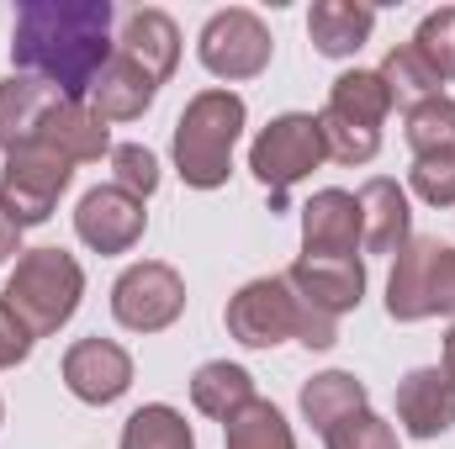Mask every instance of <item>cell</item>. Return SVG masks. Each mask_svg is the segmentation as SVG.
Instances as JSON below:
<instances>
[{"label": "cell", "instance_id": "cell-7", "mask_svg": "<svg viewBox=\"0 0 455 449\" xmlns=\"http://www.w3.org/2000/svg\"><path fill=\"white\" fill-rule=\"evenodd\" d=\"M69 159H59L53 148H21V154H11L5 159V169H0V212L11 217L16 227H37L53 217V207H59V196L69 191Z\"/></svg>", "mask_w": 455, "mask_h": 449}, {"label": "cell", "instance_id": "cell-11", "mask_svg": "<svg viewBox=\"0 0 455 449\" xmlns=\"http://www.w3.org/2000/svg\"><path fill=\"white\" fill-rule=\"evenodd\" d=\"M64 386L80 402L107 407V402H116L132 386V354L122 343H112V338H80L64 354Z\"/></svg>", "mask_w": 455, "mask_h": 449}, {"label": "cell", "instance_id": "cell-14", "mask_svg": "<svg viewBox=\"0 0 455 449\" xmlns=\"http://www.w3.org/2000/svg\"><path fill=\"white\" fill-rule=\"evenodd\" d=\"M355 243H360V201L349 191H318L302 207L307 259H355Z\"/></svg>", "mask_w": 455, "mask_h": 449}, {"label": "cell", "instance_id": "cell-6", "mask_svg": "<svg viewBox=\"0 0 455 449\" xmlns=\"http://www.w3.org/2000/svg\"><path fill=\"white\" fill-rule=\"evenodd\" d=\"M323 159H329V148H323L318 116H307V112L275 116V122L254 138V148H249V169H254L259 185L270 191V212H286V191H291L297 180H307Z\"/></svg>", "mask_w": 455, "mask_h": 449}, {"label": "cell", "instance_id": "cell-23", "mask_svg": "<svg viewBox=\"0 0 455 449\" xmlns=\"http://www.w3.org/2000/svg\"><path fill=\"white\" fill-rule=\"evenodd\" d=\"M323 112L344 116V122H355V127H376V132H381V122H387V112H392V96H387L381 75H371V69H349V75L334 80Z\"/></svg>", "mask_w": 455, "mask_h": 449}, {"label": "cell", "instance_id": "cell-9", "mask_svg": "<svg viewBox=\"0 0 455 449\" xmlns=\"http://www.w3.org/2000/svg\"><path fill=\"white\" fill-rule=\"evenodd\" d=\"M202 64L218 75V80H254V75H265V64H270V27L254 16V11H243V5H233V11H218L207 27H202Z\"/></svg>", "mask_w": 455, "mask_h": 449}, {"label": "cell", "instance_id": "cell-15", "mask_svg": "<svg viewBox=\"0 0 455 449\" xmlns=\"http://www.w3.org/2000/svg\"><path fill=\"white\" fill-rule=\"evenodd\" d=\"M59 101H64V96H59L53 85L32 80V75L0 80V148H5V159L21 154V148H37L43 122H48V112H53Z\"/></svg>", "mask_w": 455, "mask_h": 449}, {"label": "cell", "instance_id": "cell-1", "mask_svg": "<svg viewBox=\"0 0 455 449\" xmlns=\"http://www.w3.org/2000/svg\"><path fill=\"white\" fill-rule=\"evenodd\" d=\"M11 59L21 75L53 85L64 101H91L112 64V0H32L16 11Z\"/></svg>", "mask_w": 455, "mask_h": 449}, {"label": "cell", "instance_id": "cell-24", "mask_svg": "<svg viewBox=\"0 0 455 449\" xmlns=\"http://www.w3.org/2000/svg\"><path fill=\"white\" fill-rule=\"evenodd\" d=\"M376 75H381V85H387L392 106H408V112H413V106H424V101H435V96H440V85H445V80L419 59V48H413V43L392 48V53L381 59V69H376Z\"/></svg>", "mask_w": 455, "mask_h": 449}, {"label": "cell", "instance_id": "cell-3", "mask_svg": "<svg viewBox=\"0 0 455 449\" xmlns=\"http://www.w3.org/2000/svg\"><path fill=\"white\" fill-rule=\"evenodd\" d=\"M243 101L233 91H202L175 122V169L196 191H218L233 175V143L243 132Z\"/></svg>", "mask_w": 455, "mask_h": 449}, {"label": "cell", "instance_id": "cell-28", "mask_svg": "<svg viewBox=\"0 0 455 449\" xmlns=\"http://www.w3.org/2000/svg\"><path fill=\"white\" fill-rule=\"evenodd\" d=\"M413 48H419V59H424L440 80H455V5H440V11H429V16L419 21Z\"/></svg>", "mask_w": 455, "mask_h": 449}, {"label": "cell", "instance_id": "cell-29", "mask_svg": "<svg viewBox=\"0 0 455 449\" xmlns=\"http://www.w3.org/2000/svg\"><path fill=\"white\" fill-rule=\"evenodd\" d=\"M318 132H323L329 159H339V164H371L381 154V132L376 127H355V122H344L334 112L318 116Z\"/></svg>", "mask_w": 455, "mask_h": 449}, {"label": "cell", "instance_id": "cell-8", "mask_svg": "<svg viewBox=\"0 0 455 449\" xmlns=\"http://www.w3.org/2000/svg\"><path fill=\"white\" fill-rule=\"evenodd\" d=\"M112 312H116V323L132 328V334H159V328H170L186 312V280L170 264L143 259V264H132V270L116 275Z\"/></svg>", "mask_w": 455, "mask_h": 449}, {"label": "cell", "instance_id": "cell-18", "mask_svg": "<svg viewBox=\"0 0 455 449\" xmlns=\"http://www.w3.org/2000/svg\"><path fill=\"white\" fill-rule=\"evenodd\" d=\"M37 143L53 148V154L69 159V164H91V159L112 154V127L91 112L85 101H59V106L48 112V122H43V138H37Z\"/></svg>", "mask_w": 455, "mask_h": 449}, {"label": "cell", "instance_id": "cell-30", "mask_svg": "<svg viewBox=\"0 0 455 449\" xmlns=\"http://www.w3.org/2000/svg\"><path fill=\"white\" fill-rule=\"evenodd\" d=\"M112 185L116 191H127V196H154L159 191V159L143 148V143H116L112 148Z\"/></svg>", "mask_w": 455, "mask_h": 449}, {"label": "cell", "instance_id": "cell-34", "mask_svg": "<svg viewBox=\"0 0 455 449\" xmlns=\"http://www.w3.org/2000/svg\"><path fill=\"white\" fill-rule=\"evenodd\" d=\"M11 254H21V227H16L11 217H5V212H0V264H5Z\"/></svg>", "mask_w": 455, "mask_h": 449}, {"label": "cell", "instance_id": "cell-31", "mask_svg": "<svg viewBox=\"0 0 455 449\" xmlns=\"http://www.w3.org/2000/svg\"><path fill=\"white\" fill-rule=\"evenodd\" d=\"M413 191H419L429 207H455V154L413 159Z\"/></svg>", "mask_w": 455, "mask_h": 449}, {"label": "cell", "instance_id": "cell-27", "mask_svg": "<svg viewBox=\"0 0 455 449\" xmlns=\"http://www.w3.org/2000/svg\"><path fill=\"white\" fill-rule=\"evenodd\" d=\"M408 148L419 159L455 154V101L451 96H435V101H424V106L408 112Z\"/></svg>", "mask_w": 455, "mask_h": 449}, {"label": "cell", "instance_id": "cell-35", "mask_svg": "<svg viewBox=\"0 0 455 449\" xmlns=\"http://www.w3.org/2000/svg\"><path fill=\"white\" fill-rule=\"evenodd\" d=\"M445 370H451V375H455V328H451V334H445Z\"/></svg>", "mask_w": 455, "mask_h": 449}, {"label": "cell", "instance_id": "cell-10", "mask_svg": "<svg viewBox=\"0 0 455 449\" xmlns=\"http://www.w3.org/2000/svg\"><path fill=\"white\" fill-rule=\"evenodd\" d=\"M143 227H148L143 201L127 196V191H116V185L85 191V201H80V212H75L80 243H91L96 254H127V248L143 238Z\"/></svg>", "mask_w": 455, "mask_h": 449}, {"label": "cell", "instance_id": "cell-19", "mask_svg": "<svg viewBox=\"0 0 455 449\" xmlns=\"http://www.w3.org/2000/svg\"><path fill=\"white\" fill-rule=\"evenodd\" d=\"M371 27H376V11L360 5V0H318L307 11V37L329 59H349L355 48H365Z\"/></svg>", "mask_w": 455, "mask_h": 449}, {"label": "cell", "instance_id": "cell-22", "mask_svg": "<svg viewBox=\"0 0 455 449\" xmlns=\"http://www.w3.org/2000/svg\"><path fill=\"white\" fill-rule=\"evenodd\" d=\"M191 402H196V413H207V418L228 423L233 413H243V407L254 402V375H249L243 365L207 359V365L191 375Z\"/></svg>", "mask_w": 455, "mask_h": 449}, {"label": "cell", "instance_id": "cell-16", "mask_svg": "<svg viewBox=\"0 0 455 449\" xmlns=\"http://www.w3.org/2000/svg\"><path fill=\"white\" fill-rule=\"evenodd\" d=\"M116 53H122L138 75H148L154 85H164V80L175 75V64H180V27H175L164 11H132V16L122 21Z\"/></svg>", "mask_w": 455, "mask_h": 449}, {"label": "cell", "instance_id": "cell-17", "mask_svg": "<svg viewBox=\"0 0 455 449\" xmlns=\"http://www.w3.org/2000/svg\"><path fill=\"white\" fill-rule=\"evenodd\" d=\"M360 243L371 248V254H397L413 232V212H408V191L397 185V180H387V175H376V180H365L360 185Z\"/></svg>", "mask_w": 455, "mask_h": 449}, {"label": "cell", "instance_id": "cell-21", "mask_svg": "<svg viewBox=\"0 0 455 449\" xmlns=\"http://www.w3.org/2000/svg\"><path fill=\"white\" fill-rule=\"evenodd\" d=\"M365 413V381H355L349 370H323L302 386V418L318 434H334L339 423Z\"/></svg>", "mask_w": 455, "mask_h": 449}, {"label": "cell", "instance_id": "cell-12", "mask_svg": "<svg viewBox=\"0 0 455 449\" xmlns=\"http://www.w3.org/2000/svg\"><path fill=\"white\" fill-rule=\"evenodd\" d=\"M397 423L413 439H440L455 429V375L445 365H424L397 381Z\"/></svg>", "mask_w": 455, "mask_h": 449}, {"label": "cell", "instance_id": "cell-32", "mask_svg": "<svg viewBox=\"0 0 455 449\" xmlns=\"http://www.w3.org/2000/svg\"><path fill=\"white\" fill-rule=\"evenodd\" d=\"M329 449H397V434L376 413H360V418H349L329 434Z\"/></svg>", "mask_w": 455, "mask_h": 449}, {"label": "cell", "instance_id": "cell-2", "mask_svg": "<svg viewBox=\"0 0 455 449\" xmlns=\"http://www.w3.org/2000/svg\"><path fill=\"white\" fill-rule=\"evenodd\" d=\"M228 334L238 343H249V349H275L286 338H297L307 349H334L339 343V323L313 312L286 286V275H265V280H249L228 302Z\"/></svg>", "mask_w": 455, "mask_h": 449}, {"label": "cell", "instance_id": "cell-20", "mask_svg": "<svg viewBox=\"0 0 455 449\" xmlns=\"http://www.w3.org/2000/svg\"><path fill=\"white\" fill-rule=\"evenodd\" d=\"M154 96H159V85L148 75H138L122 53H112V64L91 85V112L101 116V122H132V116H143L154 106Z\"/></svg>", "mask_w": 455, "mask_h": 449}, {"label": "cell", "instance_id": "cell-4", "mask_svg": "<svg viewBox=\"0 0 455 449\" xmlns=\"http://www.w3.org/2000/svg\"><path fill=\"white\" fill-rule=\"evenodd\" d=\"M80 296H85V270L75 264V254H64V248H27L16 259L0 302L21 318V328L32 338H48L75 318Z\"/></svg>", "mask_w": 455, "mask_h": 449}, {"label": "cell", "instance_id": "cell-5", "mask_svg": "<svg viewBox=\"0 0 455 449\" xmlns=\"http://www.w3.org/2000/svg\"><path fill=\"white\" fill-rule=\"evenodd\" d=\"M392 280H387V312L397 323H424V318H455V248L440 238H408L392 254Z\"/></svg>", "mask_w": 455, "mask_h": 449}, {"label": "cell", "instance_id": "cell-13", "mask_svg": "<svg viewBox=\"0 0 455 449\" xmlns=\"http://www.w3.org/2000/svg\"><path fill=\"white\" fill-rule=\"evenodd\" d=\"M286 286L323 318L339 323V312H355L365 296V264L360 259H297L286 270Z\"/></svg>", "mask_w": 455, "mask_h": 449}, {"label": "cell", "instance_id": "cell-33", "mask_svg": "<svg viewBox=\"0 0 455 449\" xmlns=\"http://www.w3.org/2000/svg\"><path fill=\"white\" fill-rule=\"evenodd\" d=\"M32 354V334L21 328V318L0 302V370H11V365H21Z\"/></svg>", "mask_w": 455, "mask_h": 449}, {"label": "cell", "instance_id": "cell-25", "mask_svg": "<svg viewBox=\"0 0 455 449\" xmlns=\"http://www.w3.org/2000/svg\"><path fill=\"white\" fill-rule=\"evenodd\" d=\"M223 449H297L291 439V423L281 418V407H270V402H249L243 413H233L223 423Z\"/></svg>", "mask_w": 455, "mask_h": 449}, {"label": "cell", "instance_id": "cell-26", "mask_svg": "<svg viewBox=\"0 0 455 449\" xmlns=\"http://www.w3.org/2000/svg\"><path fill=\"white\" fill-rule=\"evenodd\" d=\"M122 449H196V439H191V423H186L175 407L148 402V407H138V413L127 418Z\"/></svg>", "mask_w": 455, "mask_h": 449}]
</instances>
